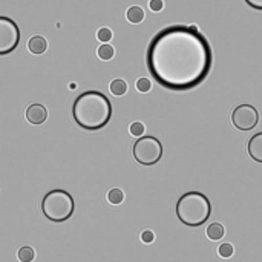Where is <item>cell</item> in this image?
Instances as JSON below:
<instances>
[{"mask_svg":"<svg viewBox=\"0 0 262 262\" xmlns=\"http://www.w3.org/2000/svg\"><path fill=\"white\" fill-rule=\"evenodd\" d=\"M75 209L71 193L62 189H54L44 195L42 201V212L52 222H65L72 216Z\"/></svg>","mask_w":262,"mask_h":262,"instance_id":"obj_4","label":"cell"},{"mask_svg":"<svg viewBox=\"0 0 262 262\" xmlns=\"http://www.w3.org/2000/svg\"><path fill=\"white\" fill-rule=\"evenodd\" d=\"M46 48H48V43H46V40H44V37H42V36H32L28 42L29 52L36 54V55L43 54L44 51H46Z\"/></svg>","mask_w":262,"mask_h":262,"instance_id":"obj_10","label":"cell"},{"mask_svg":"<svg viewBox=\"0 0 262 262\" xmlns=\"http://www.w3.org/2000/svg\"><path fill=\"white\" fill-rule=\"evenodd\" d=\"M233 253H235V248H233V245H232L230 242H224V244H221L219 248H218V255H219L221 258H225V259L232 258Z\"/></svg>","mask_w":262,"mask_h":262,"instance_id":"obj_17","label":"cell"},{"mask_svg":"<svg viewBox=\"0 0 262 262\" xmlns=\"http://www.w3.org/2000/svg\"><path fill=\"white\" fill-rule=\"evenodd\" d=\"M151 87H152V85H151V82L147 78L143 77V78L136 80V89H138L140 92H149Z\"/></svg>","mask_w":262,"mask_h":262,"instance_id":"obj_20","label":"cell"},{"mask_svg":"<svg viewBox=\"0 0 262 262\" xmlns=\"http://www.w3.org/2000/svg\"><path fill=\"white\" fill-rule=\"evenodd\" d=\"M97 54H98V57L101 60H110L112 57H113V54H115V51H113V48L110 46V44H108V43H103L101 46L98 48V51H97Z\"/></svg>","mask_w":262,"mask_h":262,"instance_id":"obj_16","label":"cell"},{"mask_svg":"<svg viewBox=\"0 0 262 262\" xmlns=\"http://www.w3.org/2000/svg\"><path fill=\"white\" fill-rule=\"evenodd\" d=\"M153 239H155V235H153L152 230H144V232L141 233V241H143L144 244H151V242H153Z\"/></svg>","mask_w":262,"mask_h":262,"instance_id":"obj_22","label":"cell"},{"mask_svg":"<svg viewBox=\"0 0 262 262\" xmlns=\"http://www.w3.org/2000/svg\"><path fill=\"white\" fill-rule=\"evenodd\" d=\"M126 19L131 22V23L138 25V23H141L143 19H144V11L140 6H131L128 9V13H126Z\"/></svg>","mask_w":262,"mask_h":262,"instance_id":"obj_12","label":"cell"},{"mask_svg":"<svg viewBox=\"0 0 262 262\" xmlns=\"http://www.w3.org/2000/svg\"><path fill=\"white\" fill-rule=\"evenodd\" d=\"M72 117L85 131L103 129L110 121L112 105L105 94L98 90H86L75 98L72 105Z\"/></svg>","mask_w":262,"mask_h":262,"instance_id":"obj_2","label":"cell"},{"mask_svg":"<svg viewBox=\"0 0 262 262\" xmlns=\"http://www.w3.org/2000/svg\"><path fill=\"white\" fill-rule=\"evenodd\" d=\"M144 124L143 123H140V121H133L132 124H131V128H129V132H131V135H133V136H143L144 135Z\"/></svg>","mask_w":262,"mask_h":262,"instance_id":"obj_18","label":"cell"},{"mask_svg":"<svg viewBox=\"0 0 262 262\" xmlns=\"http://www.w3.org/2000/svg\"><path fill=\"white\" fill-rule=\"evenodd\" d=\"M108 201L113 204V206H118V204L124 201V192L121 189H110L108 192Z\"/></svg>","mask_w":262,"mask_h":262,"instance_id":"obj_14","label":"cell"},{"mask_svg":"<svg viewBox=\"0 0 262 262\" xmlns=\"http://www.w3.org/2000/svg\"><path fill=\"white\" fill-rule=\"evenodd\" d=\"M109 89H110V92L113 95L121 97V95H124L128 92V83L124 82V80H121V78H115L113 82H110Z\"/></svg>","mask_w":262,"mask_h":262,"instance_id":"obj_13","label":"cell"},{"mask_svg":"<svg viewBox=\"0 0 262 262\" xmlns=\"http://www.w3.org/2000/svg\"><path fill=\"white\" fill-rule=\"evenodd\" d=\"M209 40L195 25H172L155 34L146 52V65L155 82L170 90H189L209 77Z\"/></svg>","mask_w":262,"mask_h":262,"instance_id":"obj_1","label":"cell"},{"mask_svg":"<svg viewBox=\"0 0 262 262\" xmlns=\"http://www.w3.org/2000/svg\"><path fill=\"white\" fill-rule=\"evenodd\" d=\"M20 42V29L9 17H0V55L13 52Z\"/></svg>","mask_w":262,"mask_h":262,"instance_id":"obj_6","label":"cell"},{"mask_svg":"<svg viewBox=\"0 0 262 262\" xmlns=\"http://www.w3.org/2000/svg\"><path fill=\"white\" fill-rule=\"evenodd\" d=\"M75 87H77V85H75V83H71V85H69V89H75Z\"/></svg>","mask_w":262,"mask_h":262,"instance_id":"obj_24","label":"cell"},{"mask_svg":"<svg viewBox=\"0 0 262 262\" xmlns=\"http://www.w3.org/2000/svg\"><path fill=\"white\" fill-rule=\"evenodd\" d=\"M178 219L187 227H199L206 224L212 213L209 198L201 192H187L176 202Z\"/></svg>","mask_w":262,"mask_h":262,"instance_id":"obj_3","label":"cell"},{"mask_svg":"<svg viewBox=\"0 0 262 262\" xmlns=\"http://www.w3.org/2000/svg\"><path fill=\"white\" fill-rule=\"evenodd\" d=\"M97 39L103 43H108L112 39V31L109 28H100L97 31Z\"/></svg>","mask_w":262,"mask_h":262,"instance_id":"obj_19","label":"cell"},{"mask_svg":"<svg viewBox=\"0 0 262 262\" xmlns=\"http://www.w3.org/2000/svg\"><path fill=\"white\" fill-rule=\"evenodd\" d=\"M247 151H248L250 158L255 159L256 163H262V132L253 135L252 138L248 140Z\"/></svg>","mask_w":262,"mask_h":262,"instance_id":"obj_9","label":"cell"},{"mask_svg":"<svg viewBox=\"0 0 262 262\" xmlns=\"http://www.w3.org/2000/svg\"><path fill=\"white\" fill-rule=\"evenodd\" d=\"M149 8L153 11V13H159V11L164 8V2H163V0H151Z\"/></svg>","mask_w":262,"mask_h":262,"instance_id":"obj_21","label":"cell"},{"mask_svg":"<svg viewBox=\"0 0 262 262\" xmlns=\"http://www.w3.org/2000/svg\"><path fill=\"white\" fill-rule=\"evenodd\" d=\"M207 238L212 239V241H219V239H222L224 233H225V229H224V225L219 224V222H212L209 227H207Z\"/></svg>","mask_w":262,"mask_h":262,"instance_id":"obj_11","label":"cell"},{"mask_svg":"<svg viewBox=\"0 0 262 262\" xmlns=\"http://www.w3.org/2000/svg\"><path fill=\"white\" fill-rule=\"evenodd\" d=\"M259 112L252 105H239L232 110V124L238 131H252L258 126Z\"/></svg>","mask_w":262,"mask_h":262,"instance_id":"obj_7","label":"cell"},{"mask_svg":"<svg viewBox=\"0 0 262 262\" xmlns=\"http://www.w3.org/2000/svg\"><path fill=\"white\" fill-rule=\"evenodd\" d=\"M245 3L256 11H262V0H245Z\"/></svg>","mask_w":262,"mask_h":262,"instance_id":"obj_23","label":"cell"},{"mask_svg":"<svg viewBox=\"0 0 262 262\" xmlns=\"http://www.w3.org/2000/svg\"><path fill=\"white\" fill-rule=\"evenodd\" d=\"M132 153L136 163L141 166H153L163 156V144L152 135L140 136L132 147Z\"/></svg>","mask_w":262,"mask_h":262,"instance_id":"obj_5","label":"cell"},{"mask_svg":"<svg viewBox=\"0 0 262 262\" xmlns=\"http://www.w3.org/2000/svg\"><path fill=\"white\" fill-rule=\"evenodd\" d=\"M25 117L31 124H42V123L46 121V118H48V110L43 105L36 103V105H31L26 109Z\"/></svg>","mask_w":262,"mask_h":262,"instance_id":"obj_8","label":"cell"},{"mask_svg":"<svg viewBox=\"0 0 262 262\" xmlns=\"http://www.w3.org/2000/svg\"><path fill=\"white\" fill-rule=\"evenodd\" d=\"M17 258L20 262H32L36 258V252L31 247H22L17 252Z\"/></svg>","mask_w":262,"mask_h":262,"instance_id":"obj_15","label":"cell"}]
</instances>
